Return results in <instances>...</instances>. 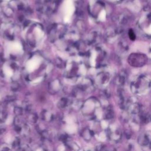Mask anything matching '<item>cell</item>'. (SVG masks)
<instances>
[{"label":"cell","instance_id":"ba28073f","mask_svg":"<svg viewBox=\"0 0 151 151\" xmlns=\"http://www.w3.org/2000/svg\"><path fill=\"white\" fill-rule=\"evenodd\" d=\"M39 1H40V3L41 4H45L50 2L51 0H39Z\"/></svg>","mask_w":151,"mask_h":151},{"label":"cell","instance_id":"3957f363","mask_svg":"<svg viewBox=\"0 0 151 151\" xmlns=\"http://www.w3.org/2000/svg\"><path fill=\"white\" fill-rule=\"evenodd\" d=\"M139 143L142 146H147L150 142V136L149 134L143 133L142 134L138 139Z\"/></svg>","mask_w":151,"mask_h":151},{"label":"cell","instance_id":"6da1fadb","mask_svg":"<svg viewBox=\"0 0 151 151\" xmlns=\"http://www.w3.org/2000/svg\"><path fill=\"white\" fill-rule=\"evenodd\" d=\"M128 61L134 67H141L147 62V57L141 54H132L129 56Z\"/></svg>","mask_w":151,"mask_h":151},{"label":"cell","instance_id":"52a82bcc","mask_svg":"<svg viewBox=\"0 0 151 151\" xmlns=\"http://www.w3.org/2000/svg\"><path fill=\"white\" fill-rule=\"evenodd\" d=\"M14 100H15V97H14V96H8L6 97V101H12Z\"/></svg>","mask_w":151,"mask_h":151},{"label":"cell","instance_id":"9c48e42d","mask_svg":"<svg viewBox=\"0 0 151 151\" xmlns=\"http://www.w3.org/2000/svg\"><path fill=\"white\" fill-rule=\"evenodd\" d=\"M5 129L4 128H0V134H2L5 132Z\"/></svg>","mask_w":151,"mask_h":151},{"label":"cell","instance_id":"5b68a950","mask_svg":"<svg viewBox=\"0 0 151 151\" xmlns=\"http://www.w3.org/2000/svg\"><path fill=\"white\" fill-rule=\"evenodd\" d=\"M19 84L17 82H13L11 84V89L13 91H17L19 88Z\"/></svg>","mask_w":151,"mask_h":151},{"label":"cell","instance_id":"8992f818","mask_svg":"<svg viewBox=\"0 0 151 151\" xmlns=\"http://www.w3.org/2000/svg\"><path fill=\"white\" fill-rule=\"evenodd\" d=\"M22 110L21 109V107H15L14 109V113L17 115V116H19V115H21L22 114Z\"/></svg>","mask_w":151,"mask_h":151},{"label":"cell","instance_id":"7a4b0ae2","mask_svg":"<svg viewBox=\"0 0 151 151\" xmlns=\"http://www.w3.org/2000/svg\"><path fill=\"white\" fill-rule=\"evenodd\" d=\"M150 80L146 77L141 76L139 77L136 82L132 83V90H135L136 93H139L143 90L145 87H149Z\"/></svg>","mask_w":151,"mask_h":151},{"label":"cell","instance_id":"277c9868","mask_svg":"<svg viewBox=\"0 0 151 151\" xmlns=\"http://www.w3.org/2000/svg\"><path fill=\"white\" fill-rule=\"evenodd\" d=\"M128 35H129V38H130V40H135L136 35H135V34L134 33V32H133V31L132 29H130V30L129 31Z\"/></svg>","mask_w":151,"mask_h":151}]
</instances>
